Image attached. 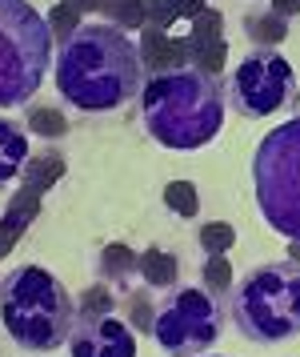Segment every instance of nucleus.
Returning <instances> with one entry per match:
<instances>
[{"label":"nucleus","mask_w":300,"mask_h":357,"mask_svg":"<svg viewBox=\"0 0 300 357\" xmlns=\"http://www.w3.org/2000/svg\"><path fill=\"white\" fill-rule=\"evenodd\" d=\"M136 249L125 241H112L100 249V257H96V277L104 281V285H125L128 277L136 273Z\"/></svg>","instance_id":"4468645a"},{"label":"nucleus","mask_w":300,"mask_h":357,"mask_svg":"<svg viewBox=\"0 0 300 357\" xmlns=\"http://www.w3.org/2000/svg\"><path fill=\"white\" fill-rule=\"evenodd\" d=\"M292 84H297L292 65H288L281 52L256 49L232 68V77H228V97L224 100H228L240 116L260 121V116H272L276 109H285Z\"/></svg>","instance_id":"6e6552de"},{"label":"nucleus","mask_w":300,"mask_h":357,"mask_svg":"<svg viewBox=\"0 0 300 357\" xmlns=\"http://www.w3.org/2000/svg\"><path fill=\"white\" fill-rule=\"evenodd\" d=\"M288 265L300 269V241H288Z\"/></svg>","instance_id":"7c9ffc66"},{"label":"nucleus","mask_w":300,"mask_h":357,"mask_svg":"<svg viewBox=\"0 0 300 357\" xmlns=\"http://www.w3.org/2000/svg\"><path fill=\"white\" fill-rule=\"evenodd\" d=\"M292 105H297V109H300V93H297V100H292Z\"/></svg>","instance_id":"2f4dec72"},{"label":"nucleus","mask_w":300,"mask_h":357,"mask_svg":"<svg viewBox=\"0 0 300 357\" xmlns=\"http://www.w3.org/2000/svg\"><path fill=\"white\" fill-rule=\"evenodd\" d=\"M232 325L244 341L276 345L300 337V269L288 261L256 265L232 289Z\"/></svg>","instance_id":"20e7f679"},{"label":"nucleus","mask_w":300,"mask_h":357,"mask_svg":"<svg viewBox=\"0 0 300 357\" xmlns=\"http://www.w3.org/2000/svg\"><path fill=\"white\" fill-rule=\"evenodd\" d=\"M144 24H152V29H173V20H176V13H173V4L168 0H144Z\"/></svg>","instance_id":"a878e982"},{"label":"nucleus","mask_w":300,"mask_h":357,"mask_svg":"<svg viewBox=\"0 0 300 357\" xmlns=\"http://www.w3.org/2000/svg\"><path fill=\"white\" fill-rule=\"evenodd\" d=\"M72 4H77L80 13H100L104 8V0H72Z\"/></svg>","instance_id":"c756f323"},{"label":"nucleus","mask_w":300,"mask_h":357,"mask_svg":"<svg viewBox=\"0 0 300 357\" xmlns=\"http://www.w3.org/2000/svg\"><path fill=\"white\" fill-rule=\"evenodd\" d=\"M24 129L36 132V137H45V141H61V137H68V121L52 105H32L29 116H24Z\"/></svg>","instance_id":"f3484780"},{"label":"nucleus","mask_w":300,"mask_h":357,"mask_svg":"<svg viewBox=\"0 0 300 357\" xmlns=\"http://www.w3.org/2000/svg\"><path fill=\"white\" fill-rule=\"evenodd\" d=\"M0 325L24 354L61 349L77 325V297L56 273L40 265H16L0 281Z\"/></svg>","instance_id":"7ed1b4c3"},{"label":"nucleus","mask_w":300,"mask_h":357,"mask_svg":"<svg viewBox=\"0 0 300 357\" xmlns=\"http://www.w3.org/2000/svg\"><path fill=\"white\" fill-rule=\"evenodd\" d=\"M253 185L260 217L285 241H300V116L265 132L253 157Z\"/></svg>","instance_id":"423d86ee"},{"label":"nucleus","mask_w":300,"mask_h":357,"mask_svg":"<svg viewBox=\"0 0 300 357\" xmlns=\"http://www.w3.org/2000/svg\"><path fill=\"white\" fill-rule=\"evenodd\" d=\"M200 285H205L208 293H216V297L232 293V265H228V253H212V257L205 261V269H200Z\"/></svg>","instance_id":"aec40b11"},{"label":"nucleus","mask_w":300,"mask_h":357,"mask_svg":"<svg viewBox=\"0 0 300 357\" xmlns=\"http://www.w3.org/2000/svg\"><path fill=\"white\" fill-rule=\"evenodd\" d=\"M24 161H29V132H24V125L0 116V185H13L24 173Z\"/></svg>","instance_id":"f8f14e48"},{"label":"nucleus","mask_w":300,"mask_h":357,"mask_svg":"<svg viewBox=\"0 0 300 357\" xmlns=\"http://www.w3.org/2000/svg\"><path fill=\"white\" fill-rule=\"evenodd\" d=\"M237 245V229L228 225V221H208V225H200V249H205L208 257L212 253H228Z\"/></svg>","instance_id":"393cba45"},{"label":"nucleus","mask_w":300,"mask_h":357,"mask_svg":"<svg viewBox=\"0 0 300 357\" xmlns=\"http://www.w3.org/2000/svg\"><path fill=\"white\" fill-rule=\"evenodd\" d=\"M64 169H68V161H64L61 153H56V149H45V153H36L32 161H24V173H20V177H24L29 189L48 193V189L64 177Z\"/></svg>","instance_id":"2eb2a0df"},{"label":"nucleus","mask_w":300,"mask_h":357,"mask_svg":"<svg viewBox=\"0 0 300 357\" xmlns=\"http://www.w3.org/2000/svg\"><path fill=\"white\" fill-rule=\"evenodd\" d=\"M224 105L228 100L221 81L192 65L152 73L141 93L144 129L160 149H173V153L212 145L224 125Z\"/></svg>","instance_id":"f03ea898"},{"label":"nucleus","mask_w":300,"mask_h":357,"mask_svg":"<svg viewBox=\"0 0 300 357\" xmlns=\"http://www.w3.org/2000/svg\"><path fill=\"white\" fill-rule=\"evenodd\" d=\"M112 309H116V297L109 285H88L77 297V317H109Z\"/></svg>","instance_id":"4be33fe9"},{"label":"nucleus","mask_w":300,"mask_h":357,"mask_svg":"<svg viewBox=\"0 0 300 357\" xmlns=\"http://www.w3.org/2000/svg\"><path fill=\"white\" fill-rule=\"evenodd\" d=\"M68 357H136V333L120 317H77L68 333Z\"/></svg>","instance_id":"1a4fd4ad"},{"label":"nucleus","mask_w":300,"mask_h":357,"mask_svg":"<svg viewBox=\"0 0 300 357\" xmlns=\"http://www.w3.org/2000/svg\"><path fill=\"white\" fill-rule=\"evenodd\" d=\"M136 273H141L144 289H176V281H180V261H176V253L152 245V249H144L141 257H136Z\"/></svg>","instance_id":"ddd939ff"},{"label":"nucleus","mask_w":300,"mask_h":357,"mask_svg":"<svg viewBox=\"0 0 300 357\" xmlns=\"http://www.w3.org/2000/svg\"><path fill=\"white\" fill-rule=\"evenodd\" d=\"M173 4V13H176V20H192V17H200L208 8V0H168Z\"/></svg>","instance_id":"cd10ccee"},{"label":"nucleus","mask_w":300,"mask_h":357,"mask_svg":"<svg viewBox=\"0 0 300 357\" xmlns=\"http://www.w3.org/2000/svg\"><path fill=\"white\" fill-rule=\"evenodd\" d=\"M52 65L48 20L29 0H0V109L29 105Z\"/></svg>","instance_id":"39448f33"},{"label":"nucleus","mask_w":300,"mask_h":357,"mask_svg":"<svg viewBox=\"0 0 300 357\" xmlns=\"http://www.w3.org/2000/svg\"><path fill=\"white\" fill-rule=\"evenodd\" d=\"M189 65V40L184 36H168V68Z\"/></svg>","instance_id":"bb28decb"},{"label":"nucleus","mask_w":300,"mask_h":357,"mask_svg":"<svg viewBox=\"0 0 300 357\" xmlns=\"http://www.w3.org/2000/svg\"><path fill=\"white\" fill-rule=\"evenodd\" d=\"M224 325V297L208 293L205 285H176L157 305L152 317V337L168 357H200L221 337Z\"/></svg>","instance_id":"0eeeda50"},{"label":"nucleus","mask_w":300,"mask_h":357,"mask_svg":"<svg viewBox=\"0 0 300 357\" xmlns=\"http://www.w3.org/2000/svg\"><path fill=\"white\" fill-rule=\"evenodd\" d=\"M109 24L116 29H144V0H104V8H100Z\"/></svg>","instance_id":"412c9836"},{"label":"nucleus","mask_w":300,"mask_h":357,"mask_svg":"<svg viewBox=\"0 0 300 357\" xmlns=\"http://www.w3.org/2000/svg\"><path fill=\"white\" fill-rule=\"evenodd\" d=\"M164 205H168V213L192 221V217L200 213V193H196L192 181H168V185H164Z\"/></svg>","instance_id":"6ab92c4d"},{"label":"nucleus","mask_w":300,"mask_h":357,"mask_svg":"<svg viewBox=\"0 0 300 357\" xmlns=\"http://www.w3.org/2000/svg\"><path fill=\"white\" fill-rule=\"evenodd\" d=\"M56 93L80 113H116L144 93V65L136 45L116 24H80L56 52Z\"/></svg>","instance_id":"f257e3e1"},{"label":"nucleus","mask_w":300,"mask_h":357,"mask_svg":"<svg viewBox=\"0 0 300 357\" xmlns=\"http://www.w3.org/2000/svg\"><path fill=\"white\" fill-rule=\"evenodd\" d=\"M244 33L253 40L256 49H276V45H285L288 40V20L276 17V13H248L244 17Z\"/></svg>","instance_id":"dca6fc26"},{"label":"nucleus","mask_w":300,"mask_h":357,"mask_svg":"<svg viewBox=\"0 0 300 357\" xmlns=\"http://www.w3.org/2000/svg\"><path fill=\"white\" fill-rule=\"evenodd\" d=\"M272 13H276V17H285V20H292L300 13V0H272Z\"/></svg>","instance_id":"c85d7f7f"},{"label":"nucleus","mask_w":300,"mask_h":357,"mask_svg":"<svg viewBox=\"0 0 300 357\" xmlns=\"http://www.w3.org/2000/svg\"><path fill=\"white\" fill-rule=\"evenodd\" d=\"M152 317H157L152 293L148 289H132L128 293V325H132V333H152Z\"/></svg>","instance_id":"b1692460"},{"label":"nucleus","mask_w":300,"mask_h":357,"mask_svg":"<svg viewBox=\"0 0 300 357\" xmlns=\"http://www.w3.org/2000/svg\"><path fill=\"white\" fill-rule=\"evenodd\" d=\"M40 197L45 193H36L29 185H20V189L8 197V209L0 217V261L13 253L16 241L24 237V229H32V221L40 217Z\"/></svg>","instance_id":"9b49d317"},{"label":"nucleus","mask_w":300,"mask_h":357,"mask_svg":"<svg viewBox=\"0 0 300 357\" xmlns=\"http://www.w3.org/2000/svg\"><path fill=\"white\" fill-rule=\"evenodd\" d=\"M80 17H84V13H80L72 0H61V4H52V13L45 17V20H48V33H52V40H68V36L80 29Z\"/></svg>","instance_id":"5701e85b"},{"label":"nucleus","mask_w":300,"mask_h":357,"mask_svg":"<svg viewBox=\"0 0 300 357\" xmlns=\"http://www.w3.org/2000/svg\"><path fill=\"white\" fill-rule=\"evenodd\" d=\"M141 65L144 73H164L168 68V33L164 29H152V24H144L141 29Z\"/></svg>","instance_id":"a211bd4d"},{"label":"nucleus","mask_w":300,"mask_h":357,"mask_svg":"<svg viewBox=\"0 0 300 357\" xmlns=\"http://www.w3.org/2000/svg\"><path fill=\"white\" fill-rule=\"evenodd\" d=\"M189 65L208 73V77H216L228 61V40H224V17L216 8H205L200 17L189 20Z\"/></svg>","instance_id":"9d476101"}]
</instances>
